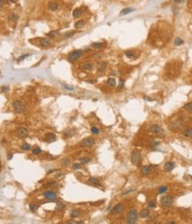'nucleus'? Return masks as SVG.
<instances>
[{"mask_svg": "<svg viewBox=\"0 0 192 224\" xmlns=\"http://www.w3.org/2000/svg\"><path fill=\"white\" fill-rule=\"evenodd\" d=\"M138 216H139V214H138V212H137L136 210H131V211H129L127 215H126V218H125L126 223L128 224L136 223V221L138 220Z\"/></svg>", "mask_w": 192, "mask_h": 224, "instance_id": "obj_1", "label": "nucleus"}, {"mask_svg": "<svg viewBox=\"0 0 192 224\" xmlns=\"http://www.w3.org/2000/svg\"><path fill=\"white\" fill-rule=\"evenodd\" d=\"M12 107L14 109V111L18 113H22V112H25L26 110V106L25 104L20 100H14L12 102Z\"/></svg>", "mask_w": 192, "mask_h": 224, "instance_id": "obj_2", "label": "nucleus"}, {"mask_svg": "<svg viewBox=\"0 0 192 224\" xmlns=\"http://www.w3.org/2000/svg\"><path fill=\"white\" fill-rule=\"evenodd\" d=\"M161 204L163 206H165V207H170L172 205V198L171 196L169 195H165V196H162L161 197Z\"/></svg>", "mask_w": 192, "mask_h": 224, "instance_id": "obj_3", "label": "nucleus"}, {"mask_svg": "<svg viewBox=\"0 0 192 224\" xmlns=\"http://www.w3.org/2000/svg\"><path fill=\"white\" fill-rule=\"evenodd\" d=\"M140 160H141V155L139 151H133L131 155V161L134 165L140 164Z\"/></svg>", "mask_w": 192, "mask_h": 224, "instance_id": "obj_4", "label": "nucleus"}, {"mask_svg": "<svg viewBox=\"0 0 192 224\" xmlns=\"http://www.w3.org/2000/svg\"><path fill=\"white\" fill-rule=\"evenodd\" d=\"M82 56V51L81 50H74L73 52H71L68 55V60L70 62H75V61L78 60Z\"/></svg>", "mask_w": 192, "mask_h": 224, "instance_id": "obj_5", "label": "nucleus"}, {"mask_svg": "<svg viewBox=\"0 0 192 224\" xmlns=\"http://www.w3.org/2000/svg\"><path fill=\"white\" fill-rule=\"evenodd\" d=\"M95 144V139L92 138H86L80 142V146L83 147H90Z\"/></svg>", "mask_w": 192, "mask_h": 224, "instance_id": "obj_6", "label": "nucleus"}, {"mask_svg": "<svg viewBox=\"0 0 192 224\" xmlns=\"http://www.w3.org/2000/svg\"><path fill=\"white\" fill-rule=\"evenodd\" d=\"M44 198H46V199H48V200L53 201L56 199L57 195H56V193L53 192V191L47 190V191H45V192L44 193Z\"/></svg>", "mask_w": 192, "mask_h": 224, "instance_id": "obj_7", "label": "nucleus"}, {"mask_svg": "<svg viewBox=\"0 0 192 224\" xmlns=\"http://www.w3.org/2000/svg\"><path fill=\"white\" fill-rule=\"evenodd\" d=\"M17 134L20 137V138H26L28 135V129L24 127H18L17 128Z\"/></svg>", "mask_w": 192, "mask_h": 224, "instance_id": "obj_8", "label": "nucleus"}, {"mask_svg": "<svg viewBox=\"0 0 192 224\" xmlns=\"http://www.w3.org/2000/svg\"><path fill=\"white\" fill-rule=\"evenodd\" d=\"M152 172V168L148 165H144L140 168V173L142 175H148Z\"/></svg>", "mask_w": 192, "mask_h": 224, "instance_id": "obj_9", "label": "nucleus"}, {"mask_svg": "<svg viewBox=\"0 0 192 224\" xmlns=\"http://www.w3.org/2000/svg\"><path fill=\"white\" fill-rule=\"evenodd\" d=\"M123 209H124V204H122V203H119V204H116L114 207H113V209H112V212L113 213H119V212H121L122 211H123Z\"/></svg>", "mask_w": 192, "mask_h": 224, "instance_id": "obj_10", "label": "nucleus"}, {"mask_svg": "<svg viewBox=\"0 0 192 224\" xmlns=\"http://www.w3.org/2000/svg\"><path fill=\"white\" fill-rule=\"evenodd\" d=\"M55 139H56V136H55V134H53V133H47V134L45 135V137H44V140H45L46 142H48V143H52L53 141H55Z\"/></svg>", "mask_w": 192, "mask_h": 224, "instance_id": "obj_11", "label": "nucleus"}, {"mask_svg": "<svg viewBox=\"0 0 192 224\" xmlns=\"http://www.w3.org/2000/svg\"><path fill=\"white\" fill-rule=\"evenodd\" d=\"M160 130H161L160 126L157 125V124H152L149 127V131L152 132V133H156H156H159Z\"/></svg>", "mask_w": 192, "mask_h": 224, "instance_id": "obj_12", "label": "nucleus"}, {"mask_svg": "<svg viewBox=\"0 0 192 224\" xmlns=\"http://www.w3.org/2000/svg\"><path fill=\"white\" fill-rule=\"evenodd\" d=\"M174 167H175V165H174V164L172 162H167L166 164H164V170L167 172H172V170L174 169Z\"/></svg>", "mask_w": 192, "mask_h": 224, "instance_id": "obj_13", "label": "nucleus"}, {"mask_svg": "<svg viewBox=\"0 0 192 224\" xmlns=\"http://www.w3.org/2000/svg\"><path fill=\"white\" fill-rule=\"evenodd\" d=\"M106 67H107V63L106 62H101L97 65V71L99 72H102L105 71Z\"/></svg>", "mask_w": 192, "mask_h": 224, "instance_id": "obj_14", "label": "nucleus"}, {"mask_svg": "<svg viewBox=\"0 0 192 224\" xmlns=\"http://www.w3.org/2000/svg\"><path fill=\"white\" fill-rule=\"evenodd\" d=\"M39 43L41 47H47V46L50 45L51 41H50V39H47V38H43V39H41L39 40Z\"/></svg>", "mask_w": 192, "mask_h": 224, "instance_id": "obj_15", "label": "nucleus"}, {"mask_svg": "<svg viewBox=\"0 0 192 224\" xmlns=\"http://www.w3.org/2000/svg\"><path fill=\"white\" fill-rule=\"evenodd\" d=\"M48 8L51 10V11H57L58 10V8H59V5H58V4L56 3V2H50L49 4H48Z\"/></svg>", "mask_w": 192, "mask_h": 224, "instance_id": "obj_16", "label": "nucleus"}, {"mask_svg": "<svg viewBox=\"0 0 192 224\" xmlns=\"http://www.w3.org/2000/svg\"><path fill=\"white\" fill-rule=\"evenodd\" d=\"M106 84H107V86H108L109 88H114L116 85V81L114 78H109V79L106 81Z\"/></svg>", "mask_w": 192, "mask_h": 224, "instance_id": "obj_17", "label": "nucleus"}, {"mask_svg": "<svg viewBox=\"0 0 192 224\" xmlns=\"http://www.w3.org/2000/svg\"><path fill=\"white\" fill-rule=\"evenodd\" d=\"M89 183L91 185H92V186H100V181H99V180L97 179V178H94V177H91L90 179H89V181H88Z\"/></svg>", "mask_w": 192, "mask_h": 224, "instance_id": "obj_18", "label": "nucleus"}, {"mask_svg": "<svg viewBox=\"0 0 192 224\" xmlns=\"http://www.w3.org/2000/svg\"><path fill=\"white\" fill-rule=\"evenodd\" d=\"M81 15H82V10L79 8H76L73 11V17L74 18H79Z\"/></svg>", "mask_w": 192, "mask_h": 224, "instance_id": "obj_19", "label": "nucleus"}, {"mask_svg": "<svg viewBox=\"0 0 192 224\" xmlns=\"http://www.w3.org/2000/svg\"><path fill=\"white\" fill-rule=\"evenodd\" d=\"M92 68H93V65H92V64H91V63L84 64V65H83V67H82V69H83L84 71H87V72H89V71H92Z\"/></svg>", "mask_w": 192, "mask_h": 224, "instance_id": "obj_20", "label": "nucleus"}, {"mask_svg": "<svg viewBox=\"0 0 192 224\" xmlns=\"http://www.w3.org/2000/svg\"><path fill=\"white\" fill-rule=\"evenodd\" d=\"M134 9H132V8H124L121 12H120V15H125V14H128L130 13L133 12Z\"/></svg>", "mask_w": 192, "mask_h": 224, "instance_id": "obj_21", "label": "nucleus"}, {"mask_svg": "<svg viewBox=\"0 0 192 224\" xmlns=\"http://www.w3.org/2000/svg\"><path fill=\"white\" fill-rule=\"evenodd\" d=\"M183 135L185 137H188V138L192 137V128L185 129L183 130Z\"/></svg>", "mask_w": 192, "mask_h": 224, "instance_id": "obj_22", "label": "nucleus"}, {"mask_svg": "<svg viewBox=\"0 0 192 224\" xmlns=\"http://www.w3.org/2000/svg\"><path fill=\"white\" fill-rule=\"evenodd\" d=\"M17 19H18V17H17V15H16L15 13H11V14L9 15V18H8L9 22H13V23H15L16 22H17Z\"/></svg>", "mask_w": 192, "mask_h": 224, "instance_id": "obj_23", "label": "nucleus"}, {"mask_svg": "<svg viewBox=\"0 0 192 224\" xmlns=\"http://www.w3.org/2000/svg\"><path fill=\"white\" fill-rule=\"evenodd\" d=\"M148 215H149V211L147 210V209H144V210H142L140 212V216L141 218H148Z\"/></svg>", "mask_w": 192, "mask_h": 224, "instance_id": "obj_24", "label": "nucleus"}, {"mask_svg": "<svg viewBox=\"0 0 192 224\" xmlns=\"http://www.w3.org/2000/svg\"><path fill=\"white\" fill-rule=\"evenodd\" d=\"M84 26V22L83 20H79L77 21L76 23H75V28L76 29H81Z\"/></svg>", "mask_w": 192, "mask_h": 224, "instance_id": "obj_25", "label": "nucleus"}, {"mask_svg": "<svg viewBox=\"0 0 192 224\" xmlns=\"http://www.w3.org/2000/svg\"><path fill=\"white\" fill-rule=\"evenodd\" d=\"M69 163H70V160H69L68 158H67V157H65V158H63V159L61 160L60 164H61V166H63V167H67L68 164H69Z\"/></svg>", "mask_w": 192, "mask_h": 224, "instance_id": "obj_26", "label": "nucleus"}, {"mask_svg": "<svg viewBox=\"0 0 192 224\" xmlns=\"http://www.w3.org/2000/svg\"><path fill=\"white\" fill-rule=\"evenodd\" d=\"M80 214V212L78 211V210H72L71 212H70V217L71 218H76V217H78Z\"/></svg>", "mask_w": 192, "mask_h": 224, "instance_id": "obj_27", "label": "nucleus"}, {"mask_svg": "<svg viewBox=\"0 0 192 224\" xmlns=\"http://www.w3.org/2000/svg\"><path fill=\"white\" fill-rule=\"evenodd\" d=\"M59 36V31L58 30H52L48 33V37L49 38H56Z\"/></svg>", "mask_w": 192, "mask_h": 224, "instance_id": "obj_28", "label": "nucleus"}, {"mask_svg": "<svg viewBox=\"0 0 192 224\" xmlns=\"http://www.w3.org/2000/svg\"><path fill=\"white\" fill-rule=\"evenodd\" d=\"M91 46H92V47L93 48H100V47H102L103 44L100 43V42H93V43H92Z\"/></svg>", "mask_w": 192, "mask_h": 224, "instance_id": "obj_29", "label": "nucleus"}, {"mask_svg": "<svg viewBox=\"0 0 192 224\" xmlns=\"http://www.w3.org/2000/svg\"><path fill=\"white\" fill-rule=\"evenodd\" d=\"M32 153H33V155H38L39 154H41L42 153V150H41V148L39 147H35L34 149H33V151H32Z\"/></svg>", "mask_w": 192, "mask_h": 224, "instance_id": "obj_30", "label": "nucleus"}, {"mask_svg": "<svg viewBox=\"0 0 192 224\" xmlns=\"http://www.w3.org/2000/svg\"><path fill=\"white\" fill-rule=\"evenodd\" d=\"M29 149H30V145L29 144L24 143V144L21 146V150H23V151H28Z\"/></svg>", "mask_w": 192, "mask_h": 224, "instance_id": "obj_31", "label": "nucleus"}, {"mask_svg": "<svg viewBox=\"0 0 192 224\" xmlns=\"http://www.w3.org/2000/svg\"><path fill=\"white\" fill-rule=\"evenodd\" d=\"M183 40L181 39L180 38H177L175 40H174V45L175 46H180L181 44H183Z\"/></svg>", "mask_w": 192, "mask_h": 224, "instance_id": "obj_32", "label": "nucleus"}, {"mask_svg": "<svg viewBox=\"0 0 192 224\" xmlns=\"http://www.w3.org/2000/svg\"><path fill=\"white\" fill-rule=\"evenodd\" d=\"M125 56H127V57H129V58H132V57H133V56H134V53L132 52V50H127V51H125Z\"/></svg>", "mask_w": 192, "mask_h": 224, "instance_id": "obj_33", "label": "nucleus"}, {"mask_svg": "<svg viewBox=\"0 0 192 224\" xmlns=\"http://www.w3.org/2000/svg\"><path fill=\"white\" fill-rule=\"evenodd\" d=\"M64 207H65V205H64L62 203H60V202H58V203H57V210H58V211H62L64 209Z\"/></svg>", "mask_w": 192, "mask_h": 224, "instance_id": "obj_34", "label": "nucleus"}, {"mask_svg": "<svg viewBox=\"0 0 192 224\" xmlns=\"http://www.w3.org/2000/svg\"><path fill=\"white\" fill-rule=\"evenodd\" d=\"M183 109H184V110H187V111H188V110H191V109H192V103H188V104H184Z\"/></svg>", "mask_w": 192, "mask_h": 224, "instance_id": "obj_35", "label": "nucleus"}, {"mask_svg": "<svg viewBox=\"0 0 192 224\" xmlns=\"http://www.w3.org/2000/svg\"><path fill=\"white\" fill-rule=\"evenodd\" d=\"M56 185H57L56 181H52V182H49V183H47V184L45 185L44 187H45V188H52V187H55Z\"/></svg>", "mask_w": 192, "mask_h": 224, "instance_id": "obj_36", "label": "nucleus"}, {"mask_svg": "<svg viewBox=\"0 0 192 224\" xmlns=\"http://www.w3.org/2000/svg\"><path fill=\"white\" fill-rule=\"evenodd\" d=\"M90 158L89 157H83V158H80V162L82 163V164H87V163H89L90 162Z\"/></svg>", "mask_w": 192, "mask_h": 224, "instance_id": "obj_37", "label": "nucleus"}, {"mask_svg": "<svg viewBox=\"0 0 192 224\" xmlns=\"http://www.w3.org/2000/svg\"><path fill=\"white\" fill-rule=\"evenodd\" d=\"M74 34H75V31H68V32H67V33L64 34V38H66V39H68V38H71Z\"/></svg>", "mask_w": 192, "mask_h": 224, "instance_id": "obj_38", "label": "nucleus"}, {"mask_svg": "<svg viewBox=\"0 0 192 224\" xmlns=\"http://www.w3.org/2000/svg\"><path fill=\"white\" fill-rule=\"evenodd\" d=\"M166 190H167V188L166 187H161V188H159V189H158V194H163V193H165L166 192Z\"/></svg>", "mask_w": 192, "mask_h": 224, "instance_id": "obj_39", "label": "nucleus"}, {"mask_svg": "<svg viewBox=\"0 0 192 224\" xmlns=\"http://www.w3.org/2000/svg\"><path fill=\"white\" fill-rule=\"evenodd\" d=\"M72 168L74 169V170H79V169L82 168V166H81V164H77V163H75V164H73V165H72Z\"/></svg>", "mask_w": 192, "mask_h": 224, "instance_id": "obj_40", "label": "nucleus"}, {"mask_svg": "<svg viewBox=\"0 0 192 224\" xmlns=\"http://www.w3.org/2000/svg\"><path fill=\"white\" fill-rule=\"evenodd\" d=\"M29 210H30L32 212H36V204H29Z\"/></svg>", "mask_w": 192, "mask_h": 224, "instance_id": "obj_41", "label": "nucleus"}, {"mask_svg": "<svg viewBox=\"0 0 192 224\" xmlns=\"http://www.w3.org/2000/svg\"><path fill=\"white\" fill-rule=\"evenodd\" d=\"M91 131H92L93 134H98V133L100 132V130H99V129L96 128V127H92V128H91Z\"/></svg>", "mask_w": 192, "mask_h": 224, "instance_id": "obj_42", "label": "nucleus"}, {"mask_svg": "<svg viewBox=\"0 0 192 224\" xmlns=\"http://www.w3.org/2000/svg\"><path fill=\"white\" fill-rule=\"evenodd\" d=\"M8 90H9V88H8V86H3V87L1 88V92H2V93L7 92Z\"/></svg>", "mask_w": 192, "mask_h": 224, "instance_id": "obj_43", "label": "nucleus"}, {"mask_svg": "<svg viewBox=\"0 0 192 224\" xmlns=\"http://www.w3.org/2000/svg\"><path fill=\"white\" fill-rule=\"evenodd\" d=\"M29 56V55H23V56H21L20 57V58H18V60H17V62H21L22 60H24L26 57H28V56Z\"/></svg>", "mask_w": 192, "mask_h": 224, "instance_id": "obj_44", "label": "nucleus"}, {"mask_svg": "<svg viewBox=\"0 0 192 224\" xmlns=\"http://www.w3.org/2000/svg\"><path fill=\"white\" fill-rule=\"evenodd\" d=\"M148 208H154L156 206V204H155V202H149L148 204Z\"/></svg>", "mask_w": 192, "mask_h": 224, "instance_id": "obj_45", "label": "nucleus"}, {"mask_svg": "<svg viewBox=\"0 0 192 224\" xmlns=\"http://www.w3.org/2000/svg\"><path fill=\"white\" fill-rule=\"evenodd\" d=\"M158 145H159V143H158L157 141H152L151 143H150V146L154 147V146H158Z\"/></svg>", "mask_w": 192, "mask_h": 224, "instance_id": "obj_46", "label": "nucleus"}, {"mask_svg": "<svg viewBox=\"0 0 192 224\" xmlns=\"http://www.w3.org/2000/svg\"><path fill=\"white\" fill-rule=\"evenodd\" d=\"M124 87V80H120V84H119V88H123Z\"/></svg>", "mask_w": 192, "mask_h": 224, "instance_id": "obj_47", "label": "nucleus"}, {"mask_svg": "<svg viewBox=\"0 0 192 224\" xmlns=\"http://www.w3.org/2000/svg\"><path fill=\"white\" fill-rule=\"evenodd\" d=\"M104 201H100V202H96V203H92V205H99V204H101Z\"/></svg>", "mask_w": 192, "mask_h": 224, "instance_id": "obj_48", "label": "nucleus"}, {"mask_svg": "<svg viewBox=\"0 0 192 224\" xmlns=\"http://www.w3.org/2000/svg\"><path fill=\"white\" fill-rule=\"evenodd\" d=\"M143 98H144V99H146L147 101H153V99H152V98L148 97V96H143Z\"/></svg>", "mask_w": 192, "mask_h": 224, "instance_id": "obj_49", "label": "nucleus"}, {"mask_svg": "<svg viewBox=\"0 0 192 224\" xmlns=\"http://www.w3.org/2000/svg\"><path fill=\"white\" fill-rule=\"evenodd\" d=\"M4 4V0H0V9L3 7Z\"/></svg>", "mask_w": 192, "mask_h": 224, "instance_id": "obj_50", "label": "nucleus"}, {"mask_svg": "<svg viewBox=\"0 0 192 224\" xmlns=\"http://www.w3.org/2000/svg\"><path fill=\"white\" fill-rule=\"evenodd\" d=\"M64 88H67V89H68V90H73V88H70V87H68L67 85H64Z\"/></svg>", "mask_w": 192, "mask_h": 224, "instance_id": "obj_51", "label": "nucleus"}, {"mask_svg": "<svg viewBox=\"0 0 192 224\" xmlns=\"http://www.w3.org/2000/svg\"><path fill=\"white\" fill-rule=\"evenodd\" d=\"M174 1H175L176 3H178V2H182L183 0H174Z\"/></svg>", "mask_w": 192, "mask_h": 224, "instance_id": "obj_52", "label": "nucleus"}, {"mask_svg": "<svg viewBox=\"0 0 192 224\" xmlns=\"http://www.w3.org/2000/svg\"><path fill=\"white\" fill-rule=\"evenodd\" d=\"M167 223H168V224H171V223L174 224V223H175V222H174V221H169V222H167Z\"/></svg>", "mask_w": 192, "mask_h": 224, "instance_id": "obj_53", "label": "nucleus"}, {"mask_svg": "<svg viewBox=\"0 0 192 224\" xmlns=\"http://www.w3.org/2000/svg\"><path fill=\"white\" fill-rule=\"evenodd\" d=\"M12 155H10L8 156V159H9V160H10V159H11V158H12Z\"/></svg>", "mask_w": 192, "mask_h": 224, "instance_id": "obj_54", "label": "nucleus"}, {"mask_svg": "<svg viewBox=\"0 0 192 224\" xmlns=\"http://www.w3.org/2000/svg\"><path fill=\"white\" fill-rule=\"evenodd\" d=\"M7 1H10V2H13V3L15 2V0H7Z\"/></svg>", "mask_w": 192, "mask_h": 224, "instance_id": "obj_55", "label": "nucleus"}]
</instances>
